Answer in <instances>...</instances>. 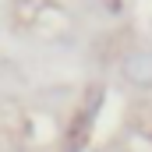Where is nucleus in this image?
Masks as SVG:
<instances>
[{
  "label": "nucleus",
  "mask_w": 152,
  "mask_h": 152,
  "mask_svg": "<svg viewBox=\"0 0 152 152\" xmlns=\"http://www.w3.org/2000/svg\"><path fill=\"white\" fill-rule=\"evenodd\" d=\"M120 75L134 88H152V50H134L120 60Z\"/></svg>",
  "instance_id": "nucleus-1"
},
{
  "label": "nucleus",
  "mask_w": 152,
  "mask_h": 152,
  "mask_svg": "<svg viewBox=\"0 0 152 152\" xmlns=\"http://www.w3.org/2000/svg\"><path fill=\"white\" fill-rule=\"evenodd\" d=\"M78 152H92V149H78Z\"/></svg>",
  "instance_id": "nucleus-2"
}]
</instances>
